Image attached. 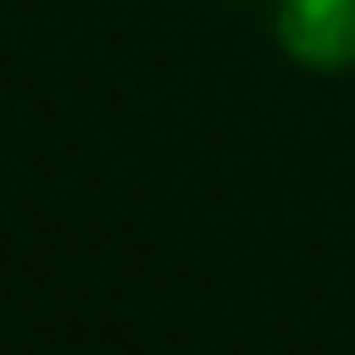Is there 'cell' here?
<instances>
[{
    "instance_id": "1",
    "label": "cell",
    "mask_w": 355,
    "mask_h": 355,
    "mask_svg": "<svg viewBox=\"0 0 355 355\" xmlns=\"http://www.w3.org/2000/svg\"><path fill=\"white\" fill-rule=\"evenodd\" d=\"M277 39L300 67L338 72L355 61V0H283Z\"/></svg>"
}]
</instances>
